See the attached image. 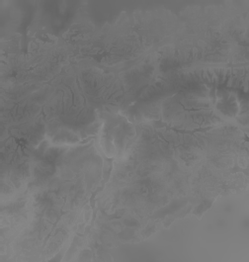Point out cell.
I'll use <instances>...</instances> for the list:
<instances>
[{"label":"cell","mask_w":249,"mask_h":262,"mask_svg":"<svg viewBox=\"0 0 249 262\" xmlns=\"http://www.w3.org/2000/svg\"><path fill=\"white\" fill-rule=\"evenodd\" d=\"M95 145L96 147L99 151V154L101 155V158L103 159V179L101 181V184L96 188V190L91 194V197L89 199V203L90 204H95V197L97 196V194L99 192H101L106 184L109 182L110 178H111V174H112V171H113V167H114V160H115V157L113 158H108L106 157V155L103 152L102 148L99 145V140H98V137L96 136L95 137Z\"/></svg>","instance_id":"1"}]
</instances>
